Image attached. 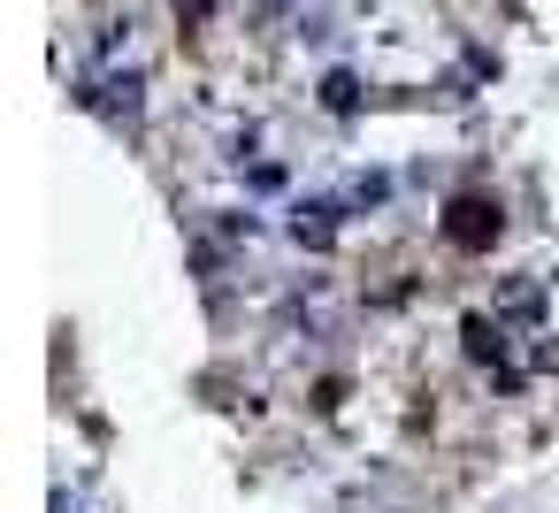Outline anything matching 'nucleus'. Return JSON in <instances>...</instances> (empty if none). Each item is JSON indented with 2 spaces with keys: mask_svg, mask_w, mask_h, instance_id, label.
I'll use <instances>...</instances> for the list:
<instances>
[{
  "mask_svg": "<svg viewBox=\"0 0 559 513\" xmlns=\"http://www.w3.org/2000/svg\"><path fill=\"white\" fill-rule=\"evenodd\" d=\"M444 238H452L460 253H490V238H498V200H452V207H444Z\"/></svg>",
  "mask_w": 559,
  "mask_h": 513,
  "instance_id": "obj_1",
  "label": "nucleus"
},
{
  "mask_svg": "<svg viewBox=\"0 0 559 513\" xmlns=\"http://www.w3.org/2000/svg\"><path fill=\"white\" fill-rule=\"evenodd\" d=\"M139 93H146V85H139V70H123V77H100V93H93V100H100L108 116H139Z\"/></svg>",
  "mask_w": 559,
  "mask_h": 513,
  "instance_id": "obj_2",
  "label": "nucleus"
},
{
  "mask_svg": "<svg viewBox=\"0 0 559 513\" xmlns=\"http://www.w3.org/2000/svg\"><path fill=\"white\" fill-rule=\"evenodd\" d=\"M330 215H337V207H299V215H292V238H299V246H314V253H322V246H330V238H337V223H330Z\"/></svg>",
  "mask_w": 559,
  "mask_h": 513,
  "instance_id": "obj_3",
  "label": "nucleus"
},
{
  "mask_svg": "<svg viewBox=\"0 0 559 513\" xmlns=\"http://www.w3.org/2000/svg\"><path fill=\"white\" fill-rule=\"evenodd\" d=\"M460 337H467V353H475V360H498V345H506V337H498V314H490V322H483V314H467V330H460Z\"/></svg>",
  "mask_w": 559,
  "mask_h": 513,
  "instance_id": "obj_4",
  "label": "nucleus"
},
{
  "mask_svg": "<svg viewBox=\"0 0 559 513\" xmlns=\"http://www.w3.org/2000/svg\"><path fill=\"white\" fill-rule=\"evenodd\" d=\"M322 100H330V108H337V116H353V108H360V85H353V77H345V70H337V77H330V85H322Z\"/></svg>",
  "mask_w": 559,
  "mask_h": 513,
  "instance_id": "obj_5",
  "label": "nucleus"
},
{
  "mask_svg": "<svg viewBox=\"0 0 559 513\" xmlns=\"http://www.w3.org/2000/svg\"><path fill=\"white\" fill-rule=\"evenodd\" d=\"M506 314H536V284H506Z\"/></svg>",
  "mask_w": 559,
  "mask_h": 513,
  "instance_id": "obj_6",
  "label": "nucleus"
},
{
  "mask_svg": "<svg viewBox=\"0 0 559 513\" xmlns=\"http://www.w3.org/2000/svg\"><path fill=\"white\" fill-rule=\"evenodd\" d=\"M207 9H215V0H177V16H192V24H200Z\"/></svg>",
  "mask_w": 559,
  "mask_h": 513,
  "instance_id": "obj_7",
  "label": "nucleus"
},
{
  "mask_svg": "<svg viewBox=\"0 0 559 513\" xmlns=\"http://www.w3.org/2000/svg\"><path fill=\"white\" fill-rule=\"evenodd\" d=\"M55 513H78V505H62V498H55Z\"/></svg>",
  "mask_w": 559,
  "mask_h": 513,
  "instance_id": "obj_8",
  "label": "nucleus"
}]
</instances>
